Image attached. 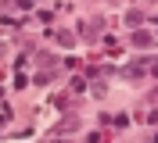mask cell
Wrapping results in <instances>:
<instances>
[{
    "mask_svg": "<svg viewBox=\"0 0 158 143\" xmlns=\"http://www.w3.org/2000/svg\"><path fill=\"white\" fill-rule=\"evenodd\" d=\"M133 47H151V36L148 32H133Z\"/></svg>",
    "mask_w": 158,
    "mask_h": 143,
    "instance_id": "6da1fadb",
    "label": "cell"
},
{
    "mask_svg": "<svg viewBox=\"0 0 158 143\" xmlns=\"http://www.w3.org/2000/svg\"><path fill=\"white\" fill-rule=\"evenodd\" d=\"M126 22H129V25H140V22H144V14H140V11L133 7V11H129V14H126Z\"/></svg>",
    "mask_w": 158,
    "mask_h": 143,
    "instance_id": "7a4b0ae2",
    "label": "cell"
}]
</instances>
